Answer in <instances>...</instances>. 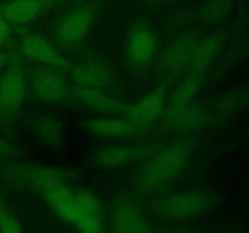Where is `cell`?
<instances>
[{"label": "cell", "mask_w": 249, "mask_h": 233, "mask_svg": "<svg viewBox=\"0 0 249 233\" xmlns=\"http://www.w3.org/2000/svg\"><path fill=\"white\" fill-rule=\"evenodd\" d=\"M195 145L189 138L167 143L151 153L136 172V189L141 193H156L177 180L189 166Z\"/></svg>", "instance_id": "cell-1"}, {"label": "cell", "mask_w": 249, "mask_h": 233, "mask_svg": "<svg viewBox=\"0 0 249 233\" xmlns=\"http://www.w3.org/2000/svg\"><path fill=\"white\" fill-rule=\"evenodd\" d=\"M53 213L80 233H104V215L99 199L84 189L73 191L67 183L41 192Z\"/></svg>", "instance_id": "cell-2"}, {"label": "cell", "mask_w": 249, "mask_h": 233, "mask_svg": "<svg viewBox=\"0 0 249 233\" xmlns=\"http://www.w3.org/2000/svg\"><path fill=\"white\" fill-rule=\"evenodd\" d=\"M219 205L215 194L201 189L175 192L153 201V211L167 221H189L202 217Z\"/></svg>", "instance_id": "cell-3"}, {"label": "cell", "mask_w": 249, "mask_h": 233, "mask_svg": "<svg viewBox=\"0 0 249 233\" xmlns=\"http://www.w3.org/2000/svg\"><path fill=\"white\" fill-rule=\"evenodd\" d=\"M1 177L9 186L36 189L39 193L49 187L67 183L65 172L39 164H11L2 169Z\"/></svg>", "instance_id": "cell-4"}, {"label": "cell", "mask_w": 249, "mask_h": 233, "mask_svg": "<svg viewBox=\"0 0 249 233\" xmlns=\"http://www.w3.org/2000/svg\"><path fill=\"white\" fill-rule=\"evenodd\" d=\"M26 95V78L18 63H14L0 77V120L10 123L16 118Z\"/></svg>", "instance_id": "cell-5"}, {"label": "cell", "mask_w": 249, "mask_h": 233, "mask_svg": "<svg viewBox=\"0 0 249 233\" xmlns=\"http://www.w3.org/2000/svg\"><path fill=\"white\" fill-rule=\"evenodd\" d=\"M29 84L34 95L45 103H63L72 95L67 80L61 70L55 68L40 67L34 69L29 75Z\"/></svg>", "instance_id": "cell-6"}, {"label": "cell", "mask_w": 249, "mask_h": 233, "mask_svg": "<svg viewBox=\"0 0 249 233\" xmlns=\"http://www.w3.org/2000/svg\"><path fill=\"white\" fill-rule=\"evenodd\" d=\"M167 89L163 85L146 94L135 103L126 106L124 116L142 131L146 130L163 116L167 107Z\"/></svg>", "instance_id": "cell-7"}, {"label": "cell", "mask_w": 249, "mask_h": 233, "mask_svg": "<svg viewBox=\"0 0 249 233\" xmlns=\"http://www.w3.org/2000/svg\"><path fill=\"white\" fill-rule=\"evenodd\" d=\"M111 233H153L145 211L133 200L122 199L113 206L109 218Z\"/></svg>", "instance_id": "cell-8"}, {"label": "cell", "mask_w": 249, "mask_h": 233, "mask_svg": "<svg viewBox=\"0 0 249 233\" xmlns=\"http://www.w3.org/2000/svg\"><path fill=\"white\" fill-rule=\"evenodd\" d=\"M157 145L135 143V145H109L95 150L94 160L105 169H117L147 158L157 150Z\"/></svg>", "instance_id": "cell-9"}, {"label": "cell", "mask_w": 249, "mask_h": 233, "mask_svg": "<svg viewBox=\"0 0 249 233\" xmlns=\"http://www.w3.org/2000/svg\"><path fill=\"white\" fill-rule=\"evenodd\" d=\"M21 51L26 57L43 67L68 70L71 63L61 55L60 51L48 39L39 35H28L22 39Z\"/></svg>", "instance_id": "cell-10"}, {"label": "cell", "mask_w": 249, "mask_h": 233, "mask_svg": "<svg viewBox=\"0 0 249 233\" xmlns=\"http://www.w3.org/2000/svg\"><path fill=\"white\" fill-rule=\"evenodd\" d=\"M162 116L168 128L179 133L201 130L208 125L211 119L209 112L196 102L177 108H165Z\"/></svg>", "instance_id": "cell-11"}, {"label": "cell", "mask_w": 249, "mask_h": 233, "mask_svg": "<svg viewBox=\"0 0 249 233\" xmlns=\"http://www.w3.org/2000/svg\"><path fill=\"white\" fill-rule=\"evenodd\" d=\"M94 11L89 7H80L66 15L58 23L56 36L63 45H75L82 41L94 24Z\"/></svg>", "instance_id": "cell-12"}, {"label": "cell", "mask_w": 249, "mask_h": 233, "mask_svg": "<svg viewBox=\"0 0 249 233\" xmlns=\"http://www.w3.org/2000/svg\"><path fill=\"white\" fill-rule=\"evenodd\" d=\"M197 40L194 35H182L173 41L162 53L160 69L168 77L180 74L187 68Z\"/></svg>", "instance_id": "cell-13"}, {"label": "cell", "mask_w": 249, "mask_h": 233, "mask_svg": "<svg viewBox=\"0 0 249 233\" xmlns=\"http://www.w3.org/2000/svg\"><path fill=\"white\" fill-rule=\"evenodd\" d=\"M68 73L77 87L104 89L108 86L112 80L109 68L100 61L87 60L71 65Z\"/></svg>", "instance_id": "cell-14"}, {"label": "cell", "mask_w": 249, "mask_h": 233, "mask_svg": "<svg viewBox=\"0 0 249 233\" xmlns=\"http://www.w3.org/2000/svg\"><path fill=\"white\" fill-rule=\"evenodd\" d=\"M157 49V38L147 27H135L129 34L126 53L133 65L145 66L150 63L155 58Z\"/></svg>", "instance_id": "cell-15"}, {"label": "cell", "mask_w": 249, "mask_h": 233, "mask_svg": "<svg viewBox=\"0 0 249 233\" xmlns=\"http://www.w3.org/2000/svg\"><path fill=\"white\" fill-rule=\"evenodd\" d=\"M72 95L82 106L97 113L117 116V114L124 113L126 109L125 103L106 94L101 89L75 87L72 91Z\"/></svg>", "instance_id": "cell-16"}, {"label": "cell", "mask_w": 249, "mask_h": 233, "mask_svg": "<svg viewBox=\"0 0 249 233\" xmlns=\"http://www.w3.org/2000/svg\"><path fill=\"white\" fill-rule=\"evenodd\" d=\"M84 128L90 133L101 138H125L142 133L141 129H139L125 116L89 119L84 123Z\"/></svg>", "instance_id": "cell-17"}, {"label": "cell", "mask_w": 249, "mask_h": 233, "mask_svg": "<svg viewBox=\"0 0 249 233\" xmlns=\"http://www.w3.org/2000/svg\"><path fill=\"white\" fill-rule=\"evenodd\" d=\"M221 46H223V40L219 35H208L197 41L187 66L189 73L203 75L204 72L216 60L221 51Z\"/></svg>", "instance_id": "cell-18"}, {"label": "cell", "mask_w": 249, "mask_h": 233, "mask_svg": "<svg viewBox=\"0 0 249 233\" xmlns=\"http://www.w3.org/2000/svg\"><path fill=\"white\" fill-rule=\"evenodd\" d=\"M41 9L40 0H12L0 9V16L7 23L24 24L33 21Z\"/></svg>", "instance_id": "cell-19"}, {"label": "cell", "mask_w": 249, "mask_h": 233, "mask_svg": "<svg viewBox=\"0 0 249 233\" xmlns=\"http://www.w3.org/2000/svg\"><path fill=\"white\" fill-rule=\"evenodd\" d=\"M202 78L203 75L189 73V75L180 80L167 99L165 108H177L195 102V97L202 87Z\"/></svg>", "instance_id": "cell-20"}, {"label": "cell", "mask_w": 249, "mask_h": 233, "mask_svg": "<svg viewBox=\"0 0 249 233\" xmlns=\"http://www.w3.org/2000/svg\"><path fill=\"white\" fill-rule=\"evenodd\" d=\"M39 141L51 150H58L65 140L62 124L50 116H41L36 126Z\"/></svg>", "instance_id": "cell-21"}, {"label": "cell", "mask_w": 249, "mask_h": 233, "mask_svg": "<svg viewBox=\"0 0 249 233\" xmlns=\"http://www.w3.org/2000/svg\"><path fill=\"white\" fill-rule=\"evenodd\" d=\"M0 233H23L18 218L0 194Z\"/></svg>", "instance_id": "cell-22"}, {"label": "cell", "mask_w": 249, "mask_h": 233, "mask_svg": "<svg viewBox=\"0 0 249 233\" xmlns=\"http://www.w3.org/2000/svg\"><path fill=\"white\" fill-rule=\"evenodd\" d=\"M229 0H209L201 9V17L209 23H216L229 14Z\"/></svg>", "instance_id": "cell-23"}, {"label": "cell", "mask_w": 249, "mask_h": 233, "mask_svg": "<svg viewBox=\"0 0 249 233\" xmlns=\"http://www.w3.org/2000/svg\"><path fill=\"white\" fill-rule=\"evenodd\" d=\"M17 153V148L11 142L6 141L5 138L0 137V159L2 158L14 157Z\"/></svg>", "instance_id": "cell-24"}, {"label": "cell", "mask_w": 249, "mask_h": 233, "mask_svg": "<svg viewBox=\"0 0 249 233\" xmlns=\"http://www.w3.org/2000/svg\"><path fill=\"white\" fill-rule=\"evenodd\" d=\"M10 36V26L1 16H0V44H4Z\"/></svg>", "instance_id": "cell-25"}, {"label": "cell", "mask_w": 249, "mask_h": 233, "mask_svg": "<svg viewBox=\"0 0 249 233\" xmlns=\"http://www.w3.org/2000/svg\"><path fill=\"white\" fill-rule=\"evenodd\" d=\"M7 61H9V57H7L6 53H4L2 51H0V70L6 66Z\"/></svg>", "instance_id": "cell-26"}, {"label": "cell", "mask_w": 249, "mask_h": 233, "mask_svg": "<svg viewBox=\"0 0 249 233\" xmlns=\"http://www.w3.org/2000/svg\"><path fill=\"white\" fill-rule=\"evenodd\" d=\"M173 233H197V232H192V231H177V232Z\"/></svg>", "instance_id": "cell-27"}]
</instances>
